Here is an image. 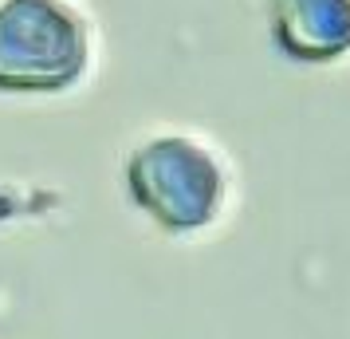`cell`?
Segmentation results:
<instances>
[{"label":"cell","mask_w":350,"mask_h":339,"mask_svg":"<svg viewBox=\"0 0 350 339\" xmlns=\"http://www.w3.org/2000/svg\"><path fill=\"white\" fill-rule=\"evenodd\" d=\"M271 36L291 60H338L350 51V0H275Z\"/></svg>","instance_id":"3957f363"},{"label":"cell","mask_w":350,"mask_h":339,"mask_svg":"<svg viewBox=\"0 0 350 339\" xmlns=\"http://www.w3.org/2000/svg\"><path fill=\"white\" fill-rule=\"evenodd\" d=\"M126 186L130 197L170 233H193L208 225L224 197V174L217 158L181 134L154 138L134 150V158L126 162Z\"/></svg>","instance_id":"7a4b0ae2"},{"label":"cell","mask_w":350,"mask_h":339,"mask_svg":"<svg viewBox=\"0 0 350 339\" xmlns=\"http://www.w3.org/2000/svg\"><path fill=\"white\" fill-rule=\"evenodd\" d=\"M91 36L67 0L0 4V91L51 95L83 75Z\"/></svg>","instance_id":"6da1fadb"}]
</instances>
